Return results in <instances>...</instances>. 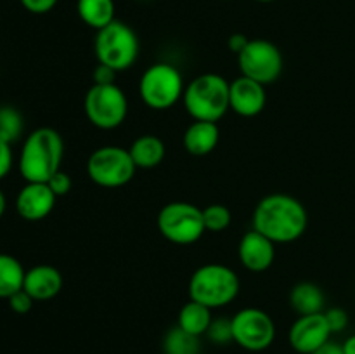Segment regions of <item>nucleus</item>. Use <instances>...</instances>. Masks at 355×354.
I'll return each instance as SVG.
<instances>
[{
	"label": "nucleus",
	"instance_id": "obj_1",
	"mask_svg": "<svg viewBox=\"0 0 355 354\" xmlns=\"http://www.w3.org/2000/svg\"><path fill=\"white\" fill-rule=\"evenodd\" d=\"M307 224L304 203L286 193L267 194L253 210V229L274 243L297 242L307 231Z\"/></svg>",
	"mask_w": 355,
	"mask_h": 354
},
{
	"label": "nucleus",
	"instance_id": "obj_2",
	"mask_svg": "<svg viewBox=\"0 0 355 354\" xmlns=\"http://www.w3.org/2000/svg\"><path fill=\"white\" fill-rule=\"evenodd\" d=\"M64 141L52 127L35 128L24 139L19 153V172L26 183H47L61 170Z\"/></svg>",
	"mask_w": 355,
	"mask_h": 354
},
{
	"label": "nucleus",
	"instance_id": "obj_3",
	"mask_svg": "<svg viewBox=\"0 0 355 354\" xmlns=\"http://www.w3.org/2000/svg\"><path fill=\"white\" fill-rule=\"evenodd\" d=\"M229 83L218 73H203L191 80L184 89L182 104L189 117L201 121L217 124L231 110Z\"/></svg>",
	"mask_w": 355,
	"mask_h": 354
},
{
	"label": "nucleus",
	"instance_id": "obj_4",
	"mask_svg": "<svg viewBox=\"0 0 355 354\" xmlns=\"http://www.w3.org/2000/svg\"><path fill=\"white\" fill-rule=\"evenodd\" d=\"M239 294V278L224 264L210 262L198 267L189 280V297L210 309L225 307Z\"/></svg>",
	"mask_w": 355,
	"mask_h": 354
},
{
	"label": "nucleus",
	"instance_id": "obj_5",
	"mask_svg": "<svg viewBox=\"0 0 355 354\" xmlns=\"http://www.w3.org/2000/svg\"><path fill=\"white\" fill-rule=\"evenodd\" d=\"M139 37L127 23L114 19L107 26L96 31L94 52L99 65L110 66L114 71H125L137 61Z\"/></svg>",
	"mask_w": 355,
	"mask_h": 354
},
{
	"label": "nucleus",
	"instance_id": "obj_6",
	"mask_svg": "<svg viewBox=\"0 0 355 354\" xmlns=\"http://www.w3.org/2000/svg\"><path fill=\"white\" fill-rule=\"evenodd\" d=\"M184 78L179 68L170 62H155L142 73L139 80V94L142 103L156 111L175 106L184 96Z\"/></svg>",
	"mask_w": 355,
	"mask_h": 354
},
{
	"label": "nucleus",
	"instance_id": "obj_7",
	"mask_svg": "<svg viewBox=\"0 0 355 354\" xmlns=\"http://www.w3.org/2000/svg\"><path fill=\"white\" fill-rule=\"evenodd\" d=\"M158 231L165 239L175 245H193L205 235L203 208L189 201H172L159 210Z\"/></svg>",
	"mask_w": 355,
	"mask_h": 354
},
{
	"label": "nucleus",
	"instance_id": "obj_8",
	"mask_svg": "<svg viewBox=\"0 0 355 354\" xmlns=\"http://www.w3.org/2000/svg\"><path fill=\"white\" fill-rule=\"evenodd\" d=\"M87 120L101 130H113L120 127L128 115V99L123 89L116 83H94L83 101Z\"/></svg>",
	"mask_w": 355,
	"mask_h": 354
},
{
	"label": "nucleus",
	"instance_id": "obj_9",
	"mask_svg": "<svg viewBox=\"0 0 355 354\" xmlns=\"http://www.w3.org/2000/svg\"><path fill=\"white\" fill-rule=\"evenodd\" d=\"M134 160L130 151L121 146H103L90 153L87 160V176L101 187H121L130 183L135 176Z\"/></svg>",
	"mask_w": 355,
	"mask_h": 354
},
{
	"label": "nucleus",
	"instance_id": "obj_10",
	"mask_svg": "<svg viewBox=\"0 0 355 354\" xmlns=\"http://www.w3.org/2000/svg\"><path fill=\"white\" fill-rule=\"evenodd\" d=\"M238 65L241 75L269 85L283 73V54L279 47L266 38H253L248 42L241 54H238Z\"/></svg>",
	"mask_w": 355,
	"mask_h": 354
},
{
	"label": "nucleus",
	"instance_id": "obj_11",
	"mask_svg": "<svg viewBox=\"0 0 355 354\" xmlns=\"http://www.w3.org/2000/svg\"><path fill=\"white\" fill-rule=\"evenodd\" d=\"M232 337L239 347L260 353L272 346L276 339V323L259 307H245L231 318Z\"/></svg>",
	"mask_w": 355,
	"mask_h": 354
},
{
	"label": "nucleus",
	"instance_id": "obj_12",
	"mask_svg": "<svg viewBox=\"0 0 355 354\" xmlns=\"http://www.w3.org/2000/svg\"><path fill=\"white\" fill-rule=\"evenodd\" d=\"M333 332L326 321L324 311L315 314L298 316L291 325L288 339L290 346L300 354H312L329 342Z\"/></svg>",
	"mask_w": 355,
	"mask_h": 354
},
{
	"label": "nucleus",
	"instance_id": "obj_13",
	"mask_svg": "<svg viewBox=\"0 0 355 354\" xmlns=\"http://www.w3.org/2000/svg\"><path fill=\"white\" fill-rule=\"evenodd\" d=\"M229 104L239 117L253 118L263 111L267 104L266 85L241 75L229 83Z\"/></svg>",
	"mask_w": 355,
	"mask_h": 354
},
{
	"label": "nucleus",
	"instance_id": "obj_14",
	"mask_svg": "<svg viewBox=\"0 0 355 354\" xmlns=\"http://www.w3.org/2000/svg\"><path fill=\"white\" fill-rule=\"evenodd\" d=\"M58 196L47 183H26L16 198V210L24 221L37 222L47 217L55 207Z\"/></svg>",
	"mask_w": 355,
	"mask_h": 354
},
{
	"label": "nucleus",
	"instance_id": "obj_15",
	"mask_svg": "<svg viewBox=\"0 0 355 354\" xmlns=\"http://www.w3.org/2000/svg\"><path fill=\"white\" fill-rule=\"evenodd\" d=\"M238 257L245 269L252 273H263L272 266L276 259V243L262 233L252 229L239 239Z\"/></svg>",
	"mask_w": 355,
	"mask_h": 354
},
{
	"label": "nucleus",
	"instance_id": "obj_16",
	"mask_svg": "<svg viewBox=\"0 0 355 354\" xmlns=\"http://www.w3.org/2000/svg\"><path fill=\"white\" fill-rule=\"evenodd\" d=\"M23 288L33 297V301H51L61 292L62 274L49 264H38L24 274Z\"/></svg>",
	"mask_w": 355,
	"mask_h": 354
},
{
	"label": "nucleus",
	"instance_id": "obj_17",
	"mask_svg": "<svg viewBox=\"0 0 355 354\" xmlns=\"http://www.w3.org/2000/svg\"><path fill=\"white\" fill-rule=\"evenodd\" d=\"M220 141V128L215 121L194 120L184 132V148L193 156L210 155Z\"/></svg>",
	"mask_w": 355,
	"mask_h": 354
},
{
	"label": "nucleus",
	"instance_id": "obj_18",
	"mask_svg": "<svg viewBox=\"0 0 355 354\" xmlns=\"http://www.w3.org/2000/svg\"><path fill=\"white\" fill-rule=\"evenodd\" d=\"M128 151L137 169H155L165 158L166 146L158 135L144 134L132 142Z\"/></svg>",
	"mask_w": 355,
	"mask_h": 354
},
{
	"label": "nucleus",
	"instance_id": "obj_19",
	"mask_svg": "<svg viewBox=\"0 0 355 354\" xmlns=\"http://www.w3.org/2000/svg\"><path fill=\"white\" fill-rule=\"evenodd\" d=\"M324 301L326 298L321 288L311 281L297 283L290 292V304L295 309V312H298V316L322 312Z\"/></svg>",
	"mask_w": 355,
	"mask_h": 354
},
{
	"label": "nucleus",
	"instance_id": "obj_20",
	"mask_svg": "<svg viewBox=\"0 0 355 354\" xmlns=\"http://www.w3.org/2000/svg\"><path fill=\"white\" fill-rule=\"evenodd\" d=\"M114 10V0H76L78 17L96 31L113 23Z\"/></svg>",
	"mask_w": 355,
	"mask_h": 354
},
{
	"label": "nucleus",
	"instance_id": "obj_21",
	"mask_svg": "<svg viewBox=\"0 0 355 354\" xmlns=\"http://www.w3.org/2000/svg\"><path fill=\"white\" fill-rule=\"evenodd\" d=\"M211 319H214V316H211L210 307L196 301H189L180 307L177 325L182 330H186L187 333H191V335L201 337L207 333Z\"/></svg>",
	"mask_w": 355,
	"mask_h": 354
},
{
	"label": "nucleus",
	"instance_id": "obj_22",
	"mask_svg": "<svg viewBox=\"0 0 355 354\" xmlns=\"http://www.w3.org/2000/svg\"><path fill=\"white\" fill-rule=\"evenodd\" d=\"M23 264L9 253H0V298H9L23 288L24 283Z\"/></svg>",
	"mask_w": 355,
	"mask_h": 354
},
{
	"label": "nucleus",
	"instance_id": "obj_23",
	"mask_svg": "<svg viewBox=\"0 0 355 354\" xmlns=\"http://www.w3.org/2000/svg\"><path fill=\"white\" fill-rule=\"evenodd\" d=\"M165 354H200V337L191 335L179 325L170 328L163 339Z\"/></svg>",
	"mask_w": 355,
	"mask_h": 354
},
{
	"label": "nucleus",
	"instance_id": "obj_24",
	"mask_svg": "<svg viewBox=\"0 0 355 354\" xmlns=\"http://www.w3.org/2000/svg\"><path fill=\"white\" fill-rule=\"evenodd\" d=\"M23 132V117L12 106L0 108V139L10 142L16 141Z\"/></svg>",
	"mask_w": 355,
	"mask_h": 354
},
{
	"label": "nucleus",
	"instance_id": "obj_25",
	"mask_svg": "<svg viewBox=\"0 0 355 354\" xmlns=\"http://www.w3.org/2000/svg\"><path fill=\"white\" fill-rule=\"evenodd\" d=\"M203 221L207 231L220 233L229 228L232 221V214L225 205L211 203L207 208H203Z\"/></svg>",
	"mask_w": 355,
	"mask_h": 354
},
{
	"label": "nucleus",
	"instance_id": "obj_26",
	"mask_svg": "<svg viewBox=\"0 0 355 354\" xmlns=\"http://www.w3.org/2000/svg\"><path fill=\"white\" fill-rule=\"evenodd\" d=\"M205 335L208 337L210 342L217 344V346H225V344L234 342V337H232V321L227 318H214Z\"/></svg>",
	"mask_w": 355,
	"mask_h": 354
},
{
	"label": "nucleus",
	"instance_id": "obj_27",
	"mask_svg": "<svg viewBox=\"0 0 355 354\" xmlns=\"http://www.w3.org/2000/svg\"><path fill=\"white\" fill-rule=\"evenodd\" d=\"M7 301H9V307L12 309L14 312H17V314H26V312H30L35 302L33 297H31L24 288H21L16 294L10 295Z\"/></svg>",
	"mask_w": 355,
	"mask_h": 354
},
{
	"label": "nucleus",
	"instance_id": "obj_28",
	"mask_svg": "<svg viewBox=\"0 0 355 354\" xmlns=\"http://www.w3.org/2000/svg\"><path fill=\"white\" fill-rule=\"evenodd\" d=\"M324 316L333 333L343 332L347 328V325H349V314L342 307L328 309V311H324Z\"/></svg>",
	"mask_w": 355,
	"mask_h": 354
},
{
	"label": "nucleus",
	"instance_id": "obj_29",
	"mask_svg": "<svg viewBox=\"0 0 355 354\" xmlns=\"http://www.w3.org/2000/svg\"><path fill=\"white\" fill-rule=\"evenodd\" d=\"M47 184L49 187L54 191L55 196H64V194H68L69 191H71V186H73L71 177H69V174H66L64 170L55 172L54 176L47 180Z\"/></svg>",
	"mask_w": 355,
	"mask_h": 354
},
{
	"label": "nucleus",
	"instance_id": "obj_30",
	"mask_svg": "<svg viewBox=\"0 0 355 354\" xmlns=\"http://www.w3.org/2000/svg\"><path fill=\"white\" fill-rule=\"evenodd\" d=\"M21 6L31 14H47L58 6L59 0H19Z\"/></svg>",
	"mask_w": 355,
	"mask_h": 354
},
{
	"label": "nucleus",
	"instance_id": "obj_31",
	"mask_svg": "<svg viewBox=\"0 0 355 354\" xmlns=\"http://www.w3.org/2000/svg\"><path fill=\"white\" fill-rule=\"evenodd\" d=\"M12 162H14V156H12V149H10V144L3 139H0V180L10 172L12 169Z\"/></svg>",
	"mask_w": 355,
	"mask_h": 354
},
{
	"label": "nucleus",
	"instance_id": "obj_32",
	"mask_svg": "<svg viewBox=\"0 0 355 354\" xmlns=\"http://www.w3.org/2000/svg\"><path fill=\"white\" fill-rule=\"evenodd\" d=\"M116 73L113 68L110 66H104L97 62V66L94 68L92 78L94 83H101V85H106V83H114V78H116Z\"/></svg>",
	"mask_w": 355,
	"mask_h": 354
},
{
	"label": "nucleus",
	"instance_id": "obj_33",
	"mask_svg": "<svg viewBox=\"0 0 355 354\" xmlns=\"http://www.w3.org/2000/svg\"><path fill=\"white\" fill-rule=\"evenodd\" d=\"M248 42H250V38L246 37V35L232 33L231 37H229V40H227V47H229V51L234 52V54L238 56V54H241L243 49L248 45Z\"/></svg>",
	"mask_w": 355,
	"mask_h": 354
},
{
	"label": "nucleus",
	"instance_id": "obj_34",
	"mask_svg": "<svg viewBox=\"0 0 355 354\" xmlns=\"http://www.w3.org/2000/svg\"><path fill=\"white\" fill-rule=\"evenodd\" d=\"M312 354H345V353H343L342 344H336V342H331V340H329V342H326L321 349H318L315 353H312Z\"/></svg>",
	"mask_w": 355,
	"mask_h": 354
},
{
	"label": "nucleus",
	"instance_id": "obj_35",
	"mask_svg": "<svg viewBox=\"0 0 355 354\" xmlns=\"http://www.w3.org/2000/svg\"><path fill=\"white\" fill-rule=\"evenodd\" d=\"M342 347H343V353L345 354H355V333L354 335H350L349 339L342 344Z\"/></svg>",
	"mask_w": 355,
	"mask_h": 354
},
{
	"label": "nucleus",
	"instance_id": "obj_36",
	"mask_svg": "<svg viewBox=\"0 0 355 354\" xmlns=\"http://www.w3.org/2000/svg\"><path fill=\"white\" fill-rule=\"evenodd\" d=\"M6 207H7L6 194H3V193H2V189H0V217H2L3 212H6Z\"/></svg>",
	"mask_w": 355,
	"mask_h": 354
},
{
	"label": "nucleus",
	"instance_id": "obj_37",
	"mask_svg": "<svg viewBox=\"0 0 355 354\" xmlns=\"http://www.w3.org/2000/svg\"><path fill=\"white\" fill-rule=\"evenodd\" d=\"M255 2H260V3H269V2H274V0H255Z\"/></svg>",
	"mask_w": 355,
	"mask_h": 354
}]
</instances>
